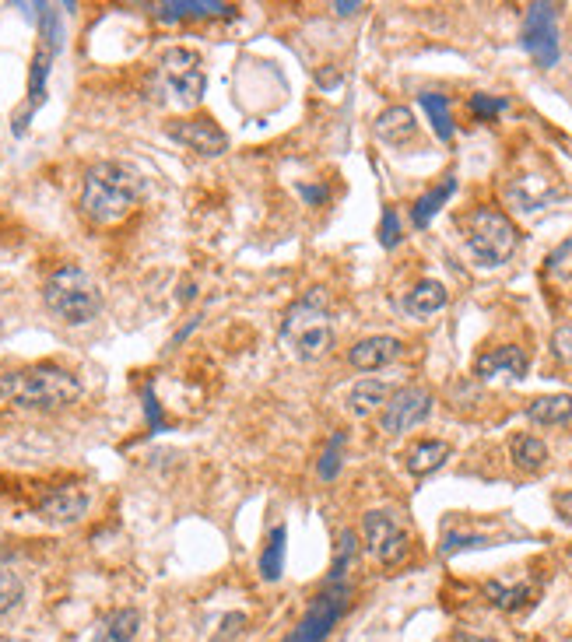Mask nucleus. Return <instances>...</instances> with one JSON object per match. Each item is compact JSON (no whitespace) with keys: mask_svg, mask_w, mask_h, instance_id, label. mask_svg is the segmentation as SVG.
<instances>
[{"mask_svg":"<svg viewBox=\"0 0 572 642\" xmlns=\"http://www.w3.org/2000/svg\"><path fill=\"white\" fill-rule=\"evenodd\" d=\"M144 200V176L127 162H95L81 183V214L95 225H116Z\"/></svg>","mask_w":572,"mask_h":642,"instance_id":"1","label":"nucleus"},{"mask_svg":"<svg viewBox=\"0 0 572 642\" xmlns=\"http://www.w3.org/2000/svg\"><path fill=\"white\" fill-rule=\"evenodd\" d=\"M0 397L22 411H60L81 397V383L60 365H25L0 372Z\"/></svg>","mask_w":572,"mask_h":642,"instance_id":"2","label":"nucleus"},{"mask_svg":"<svg viewBox=\"0 0 572 642\" xmlns=\"http://www.w3.org/2000/svg\"><path fill=\"white\" fill-rule=\"evenodd\" d=\"M43 302L60 323L67 327H85L102 313V288L85 267L64 264L46 278Z\"/></svg>","mask_w":572,"mask_h":642,"instance_id":"3","label":"nucleus"},{"mask_svg":"<svg viewBox=\"0 0 572 642\" xmlns=\"http://www.w3.org/2000/svg\"><path fill=\"white\" fill-rule=\"evenodd\" d=\"M460 236H464L467 253L474 257L478 267H502L520 246V232H516L513 218L499 207H474L460 218Z\"/></svg>","mask_w":572,"mask_h":642,"instance_id":"4","label":"nucleus"},{"mask_svg":"<svg viewBox=\"0 0 572 642\" xmlns=\"http://www.w3.org/2000/svg\"><path fill=\"white\" fill-rule=\"evenodd\" d=\"M204 88H208V74H204V60L197 50L186 46H169L158 53L155 78H151V92L158 102H176L183 109L201 106Z\"/></svg>","mask_w":572,"mask_h":642,"instance_id":"5","label":"nucleus"},{"mask_svg":"<svg viewBox=\"0 0 572 642\" xmlns=\"http://www.w3.org/2000/svg\"><path fill=\"white\" fill-rule=\"evenodd\" d=\"M39 32H43V39H39L36 53H32V67H29V99H25L22 113H15V134L22 137L25 130H29L32 116L43 109L46 102V85H50V67L53 60H57L60 46H64V25H60V15L50 8V4H43V15H39Z\"/></svg>","mask_w":572,"mask_h":642,"instance_id":"6","label":"nucleus"},{"mask_svg":"<svg viewBox=\"0 0 572 642\" xmlns=\"http://www.w3.org/2000/svg\"><path fill=\"white\" fill-rule=\"evenodd\" d=\"M348 604H351L348 583H344V586H330L327 583L313 600H309V607H306V614H302V621L281 642H323L330 635V628H334L337 621L344 618Z\"/></svg>","mask_w":572,"mask_h":642,"instance_id":"7","label":"nucleus"},{"mask_svg":"<svg viewBox=\"0 0 572 642\" xmlns=\"http://www.w3.org/2000/svg\"><path fill=\"white\" fill-rule=\"evenodd\" d=\"M362 537H365L369 555L376 558L379 565H387V569L401 565L411 551V534L394 520V516L383 513V509H372V513L362 516Z\"/></svg>","mask_w":572,"mask_h":642,"instance_id":"8","label":"nucleus"},{"mask_svg":"<svg viewBox=\"0 0 572 642\" xmlns=\"http://www.w3.org/2000/svg\"><path fill=\"white\" fill-rule=\"evenodd\" d=\"M523 50L534 57L537 67L558 64V8L555 4H530L520 32Z\"/></svg>","mask_w":572,"mask_h":642,"instance_id":"9","label":"nucleus"},{"mask_svg":"<svg viewBox=\"0 0 572 642\" xmlns=\"http://www.w3.org/2000/svg\"><path fill=\"white\" fill-rule=\"evenodd\" d=\"M506 200L520 214H530V218H534V214L555 207L558 200H565V186L555 172H523V176L509 179Z\"/></svg>","mask_w":572,"mask_h":642,"instance_id":"10","label":"nucleus"},{"mask_svg":"<svg viewBox=\"0 0 572 642\" xmlns=\"http://www.w3.org/2000/svg\"><path fill=\"white\" fill-rule=\"evenodd\" d=\"M432 414V393L425 386H404V390L390 393L379 414V428L387 436H404L411 428H418Z\"/></svg>","mask_w":572,"mask_h":642,"instance_id":"11","label":"nucleus"},{"mask_svg":"<svg viewBox=\"0 0 572 642\" xmlns=\"http://www.w3.org/2000/svg\"><path fill=\"white\" fill-rule=\"evenodd\" d=\"M165 134L186 151H197L201 158H222L229 151V134L218 127L211 116H190V120H172Z\"/></svg>","mask_w":572,"mask_h":642,"instance_id":"12","label":"nucleus"},{"mask_svg":"<svg viewBox=\"0 0 572 642\" xmlns=\"http://www.w3.org/2000/svg\"><path fill=\"white\" fill-rule=\"evenodd\" d=\"M88 492L81 485H64V488H53V492L43 495V502H39V516H43L46 523H78L81 516L88 513Z\"/></svg>","mask_w":572,"mask_h":642,"instance_id":"13","label":"nucleus"},{"mask_svg":"<svg viewBox=\"0 0 572 642\" xmlns=\"http://www.w3.org/2000/svg\"><path fill=\"white\" fill-rule=\"evenodd\" d=\"M401 355H404V341H397V337L390 334H376L351 344L348 362L355 365L358 372H376V369H387V365L397 362Z\"/></svg>","mask_w":572,"mask_h":642,"instance_id":"14","label":"nucleus"},{"mask_svg":"<svg viewBox=\"0 0 572 642\" xmlns=\"http://www.w3.org/2000/svg\"><path fill=\"white\" fill-rule=\"evenodd\" d=\"M527 369H530V358L520 344H502V348H492L474 358V376L478 379H495V376L523 379Z\"/></svg>","mask_w":572,"mask_h":642,"instance_id":"15","label":"nucleus"},{"mask_svg":"<svg viewBox=\"0 0 572 642\" xmlns=\"http://www.w3.org/2000/svg\"><path fill=\"white\" fill-rule=\"evenodd\" d=\"M239 11L222 0H165L155 8V18L165 25L172 22H194V18H236Z\"/></svg>","mask_w":572,"mask_h":642,"instance_id":"16","label":"nucleus"},{"mask_svg":"<svg viewBox=\"0 0 572 642\" xmlns=\"http://www.w3.org/2000/svg\"><path fill=\"white\" fill-rule=\"evenodd\" d=\"M372 130H376L379 141L390 144V148H408V144L418 137V120L408 106H390L376 116Z\"/></svg>","mask_w":572,"mask_h":642,"instance_id":"17","label":"nucleus"},{"mask_svg":"<svg viewBox=\"0 0 572 642\" xmlns=\"http://www.w3.org/2000/svg\"><path fill=\"white\" fill-rule=\"evenodd\" d=\"M327 306H330L327 288H309V292L302 295L292 309H288L285 323H281V334H285V341L292 334H299V330H306V327H313V323L327 320Z\"/></svg>","mask_w":572,"mask_h":642,"instance_id":"18","label":"nucleus"},{"mask_svg":"<svg viewBox=\"0 0 572 642\" xmlns=\"http://www.w3.org/2000/svg\"><path fill=\"white\" fill-rule=\"evenodd\" d=\"M446 302H450V292H446L443 281L425 278L404 295V313L415 316V320H429V316H436L439 309H446Z\"/></svg>","mask_w":572,"mask_h":642,"instance_id":"19","label":"nucleus"},{"mask_svg":"<svg viewBox=\"0 0 572 642\" xmlns=\"http://www.w3.org/2000/svg\"><path fill=\"white\" fill-rule=\"evenodd\" d=\"M450 443H443V439H418V443H411V450L404 453V467H408L415 478H425V474L439 471V467L450 460Z\"/></svg>","mask_w":572,"mask_h":642,"instance_id":"20","label":"nucleus"},{"mask_svg":"<svg viewBox=\"0 0 572 642\" xmlns=\"http://www.w3.org/2000/svg\"><path fill=\"white\" fill-rule=\"evenodd\" d=\"M288 344H292V355L299 358V362H316V358H323L334 348V327H330V320L313 323V327L288 337Z\"/></svg>","mask_w":572,"mask_h":642,"instance_id":"21","label":"nucleus"},{"mask_svg":"<svg viewBox=\"0 0 572 642\" xmlns=\"http://www.w3.org/2000/svg\"><path fill=\"white\" fill-rule=\"evenodd\" d=\"M453 193H457V179L443 176L429 193H422V197L415 200V207H411V225H415V229H429V222L443 211L446 200H450Z\"/></svg>","mask_w":572,"mask_h":642,"instance_id":"22","label":"nucleus"},{"mask_svg":"<svg viewBox=\"0 0 572 642\" xmlns=\"http://www.w3.org/2000/svg\"><path fill=\"white\" fill-rule=\"evenodd\" d=\"M509 460H513L523 474H537L548 464V446H544V439L530 436V432H516V436L509 439Z\"/></svg>","mask_w":572,"mask_h":642,"instance_id":"23","label":"nucleus"},{"mask_svg":"<svg viewBox=\"0 0 572 642\" xmlns=\"http://www.w3.org/2000/svg\"><path fill=\"white\" fill-rule=\"evenodd\" d=\"M390 400V386L379 383V379H362V383L351 386L348 393V411L355 418H369V414L383 411V404Z\"/></svg>","mask_w":572,"mask_h":642,"instance_id":"24","label":"nucleus"},{"mask_svg":"<svg viewBox=\"0 0 572 642\" xmlns=\"http://www.w3.org/2000/svg\"><path fill=\"white\" fill-rule=\"evenodd\" d=\"M137 632H141V611L120 607V611L102 618L99 632H95V642H134Z\"/></svg>","mask_w":572,"mask_h":642,"instance_id":"25","label":"nucleus"},{"mask_svg":"<svg viewBox=\"0 0 572 642\" xmlns=\"http://www.w3.org/2000/svg\"><path fill=\"white\" fill-rule=\"evenodd\" d=\"M527 418L534 425H565L572 421V397L569 393H551V397H537L527 404Z\"/></svg>","mask_w":572,"mask_h":642,"instance_id":"26","label":"nucleus"},{"mask_svg":"<svg viewBox=\"0 0 572 642\" xmlns=\"http://www.w3.org/2000/svg\"><path fill=\"white\" fill-rule=\"evenodd\" d=\"M534 586L530 583H499V579H492V583H485V597L492 600L495 607H499V611H523V607L530 604V600H534Z\"/></svg>","mask_w":572,"mask_h":642,"instance_id":"27","label":"nucleus"},{"mask_svg":"<svg viewBox=\"0 0 572 642\" xmlns=\"http://www.w3.org/2000/svg\"><path fill=\"white\" fill-rule=\"evenodd\" d=\"M358 562V534L355 530H341L337 534V548H334V565H330V576L327 583L330 586H344Z\"/></svg>","mask_w":572,"mask_h":642,"instance_id":"28","label":"nucleus"},{"mask_svg":"<svg viewBox=\"0 0 572 642\" xmlns=\"http://www.w3.org/2000/svg\"><path fill=\"white\" fill-rule=\"evenodd\" d=\"M285 541H288V530L278 523V527L271 530V537H267L264 555H260V576H264L267 583H278L281 572H285Z\"/></svg>","mask_w":572,"mask_h":642,"instance_id":"29","label":"nucleus"},{"mask_svg":"<svg viewBox=\"0 0 572 642\" xmlns=\"http://www.w3.org/2000/svg\"><path fill=\"white\" fill-rule=\"evenodd\" d=\"M418 102H422V109L429 113V120H432V130H436V137L443 144H450L453 141V116H450V99L446 95H439V92H422L418 95Z\"/></svg>","mask_w":572,"mask_h":642,"instance_id":"30","label":"nucleus"},{"mask_svg":"<svg viewBox=\"0 0 572 642\" xmlns=\"http://www.w3.org/2000/svg\"><path fill=\"white\" fill-rule=\"evenodd\" d=\"M488 537L485 534H471V530H446L443 534V541H439V555H446V558H453V555H460V551H471V548H488Z\"/></svg>","mask_w":572,"mask_h":642,"instance_id":"31","label":"nucleus"},{"mask_svg":"<svg viewBox=\"0 0 572 642\" xmlns=\"http://www.w3.org/2000/svg\"><path fill=\"white\" fill-rule=\"evenodd\" d=\"M22 597H25L22 576H18L15 569H8V565H0V614L15 611V607L22 604Z\"/></svg>","mask_w":572,"mask_h":642,"instance_id":"32","label":"nucleus"},{"mask_svg":"<svg viewBox=\"0 0 572 642\" xmlns=\"http://www.w3.org/2000/svg\"><path fill=\"white\" fill-rule=\"evenodd\" d=\"M341 450H344V432H334L330 443H327V450H323V457H320V467H316L323 481L337 478V471H341Z\"/></svg>","mask_w":572,"mask_h":642,"instance_id":"33","label":"nucleus"},{"mask_svg":"<svg viewBox=\"0 0 572 642\" xmlns=\"http://www.w3.org/2000/svg\"><path fill=\"white\" fill-rule=\"evenodd\" d=\"M467 106H471V113L474 116H481V120H492V116H499V113H506L509 109V99H495V95H471L467 99Z\"/></svg>","mask_w":572,"mask_h":642,"instance_id":"34","label":"nucleus"},{"mask_svg":"<svg viewBox=\"0 0 572 642\" xmlns=\"http://www.w3.org/2000/svg\"><path fill=\"white\" fill-rule=\"evenodd\" d=\"M379 243L387 246V250H394V246L401 243V218H397L394 207H387L383 218H379Z\"/></svg>","mask_w":572,"mask_h":642,"instance_id":"35","label":"nucleus"},{"mask_svg":"<svg viewBox=\"0 0 572 642\" xmlns=\"http://www.w3.org/2000/svg\"><path fill=\"white\" fill-rule=\"evenodd\" d=\"M551 351H555V358H562L565 365H572V327L555 330V337H551Z\"/></svg>","mask_w":572,"mask_h":642,"instance_id":"36","label":"nucleus"},{"mask_svg":"<svg viewBox=\"0 0 572 642\" xmlns=\"http://www.w3.org/2000/svg\"><path fill=\"white\" fill-rule=\"evenodd\" d=\"M246 628V614H239V611H232V614H225V621H222V632L215 635V642H229V639H236L239 632Z\"/></svg>","mask_w":572,"mask_h":642,"instance_id":"37","label":"nucleus"},{"mask_svg":"<svg viewBox=\"0 0 572 642\" xmlns=\"http://www.w3.org/2000/svg\"><path fill=\"white\" fill-rule=\"evenodd\" d=\"M295 193H299V197L306 200V204H313V207H320L323 200L330 197L327 186H309V183H299V186H295Z\"/></svg>","mask_w":572,"mask_h":642,"instance_id":"38","label":"nucleus"},{"mask_svg":"<svg viewBox=\"0 0 572 642\" xmlns=\"http://www.w3.org/2000/svg\"><path fill=\"white\" fill-rule=\"evenodd\" d=\"M551 506H555L558 520L572 523V492H555V499H551Z\"/></svg>","mask_w":572,"mask_h":642,"instance_id":"39","label":"nucleus"},{"mask_svg":"<svg viewBox=\"0 0 572 642\" xmlns=\"http://www.w3.org/2000/svg\"><path fill=\"white\" fill-rule=\"evenodd\" d=\"M144 411H148L151 428H162V407L155 404V393H151V386L144 390Z\"/></svg>","mask_w":572,"mask_h":642,"instance_id":"40","label":"nucleus"},{"mask_svg":"<svg viewBox=\"0 0 572 642\" xmlns=\"http://www.w3.org/2000/svg\"><path fill=\"white\" fill-rule=\"evenodd\" d=\"M362 11V4H348V0H337L334 4V15H341V18H351V15H358Z\"/></svg>","mask_w":572,"mask_h":642,"instance_id":"41","label":"nucleus"},{"mask_svg":"<svg viewBox=\"0 0 572 642\" xmlns=\"http://www.w3.org/2000/svg\"><path fill=\"white\" fill-rule=\"evenodd\" d=\"M197 299V285L194 281H186L183 288H179V302H194Z\"/></svg>","mask_w":572,"mask_h":642,"instance_id":"42","label":"nucleus"},{"mask_svg":"<svg viewBox=\"0 0 572 642\" xmlns=\"http://www.w3.org/2000/svg\"><path fill=\"white\" fill-rule=\"evenodd\" d=\"M316 81H320V85H323V88H334V85H341V74H334V71H330V74H327V71H323V74H320V78H316Z\"/></svg>","mask_w":572,"mask_h":642,"instance_id":"43","label":"nucleus"},{"mask_svg":"<svg viewBox=\"0 0 572 642\" xmlns=\"http://www.w3.org/2000/svg\"><path fill=\"white\" fill-rule=\"evenodd\" d=\"M558 141H562V148L569 151V158H572V137H558Z\"/></svg>","mask_w":572,"mask_h":642,"instance_id":"44","label":"nucleus"},{"mask_svg":"<svg viewBox=\"0 0 572 642\" xmlns=\"http://www.w3.org/2000/svg\"><path fill=\"white\" fill-rule=\"evenodd\" d=\"M471 642H485V639H471Z\"/></svg>","mask_w":572,"mask_h":642,"instance_id":"45","label":"nucleus"}]
</instances>
